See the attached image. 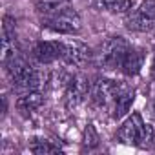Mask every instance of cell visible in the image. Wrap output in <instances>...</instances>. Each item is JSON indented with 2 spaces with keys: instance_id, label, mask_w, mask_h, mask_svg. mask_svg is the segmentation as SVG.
<instances>
[{
  "instance_id": "obj_9",
  "label": "cell",
  "mask_w": 155,
  "mask_h": 155,
  "mask_svg": "<svg viewBox=\"0 0 155 155\" xmlns=\"http://www.w3.org/2000/svg\"><path fill=\"white\" fill-rule=\"evenodd\" d=\"M142 128H144V122H142L140 115L131 113V117H128L122 122V126L119 128V139L122 142H126V144H135L140 131H142Z\"/></svg>"
},
{
  "instance_id": "obj_13",
  "label": "cell",
  "mask_w": 155,
  "mask_h": 155,
  "mask_svg": "<svg viewBox=\"0 0 155 155\" xmlns=\"http://www.w3.org/2000/svg\"><path fill=\"white\" fill-rule=\"evenodd\" d=\"M42 102H44L42 93L37 91V90H29L26 95H22V97L17 101V108L22 110V111H33V110L40 108Z\"/></svg>"
},
{
  "instance_id": "obj_16",
  "label": "cell",
  "mask_w": 155,
  "mask_h": 155,
  "mask_svg": "<svg viewBox=\"0 0 155 155\" xmlns=\"http://www.w3.org/2000/svg\"><path fill=\"white\" fill-rule=\"evenodd\" d=\"M153 139H155L153 128H151L150 124H144V128H142V131H140V135H139L135 146H139V148H150V146L153 144Z\"/></svg>"
},
{
  "instance_id": "obj_1",
  "label": "cell",
  "mask_w": 155,
  "mask_h": 155,
  "mask_svg": "<svg viewBox=\"0 0 155 155\" xmlns=\"http://www.w3.org/2000/svg\"><path fill=\"white\" fill-rule=\"evenodd\" d=\"M4 66H6V71L9 75V81L15 86L26 88V90H37L38 88V84H40V75L37 71H33V68L22 57L15 55Z\"/></svg>"
},
{
  "instance_id": "obj_19",
  "label": "cell",
  "mask_w": 155,
  "mask_h": 155,
  "mask_svg": "<svg viewBox=\"0 0 155 155\" xmlns=\"http://www.w3.org/2000/svg\"><path fill=\"white\" fill-rule=\"evenodd\" d=\"M153 111H155V101H153Z\"/></svg>"
},
{
  "instance_id": "obj_15",
  "label": "cell",
  "mask_w": 155,
  "mask_h": 155,
  "mask_svg": "<svg viewBox=\"0 0 155 155\" xmlns=\"http://www.w3.org/2000/svg\"><path fill=\"white\" fill-rule=\"evenodd\" d=\"M35 6L40 13L51 17V15H55L66 8V0H37Z\"/></svg>"
},
{
  "instance_id": "obj_12",
  "label": "cell",
  "mask_w": 155,
  "mask_h": 155,
  "mask_svg": "<svg viewBox=\"0 0 155 155\" xmlns=\"http://www.w3.org/2000/svg\"><path fill=\"white\" fill-rule=\"evenodd\" d=\"M133 101H135V91L122 86V90L119 91V95L115 97V101H113L111 106H110L111 117H113V119H122V117L131 110Z\"/></svg>"
},
{
  "instance_id": "obj_17",
  "label": "cell",
  "mask_w": 155,
  "mask_h": 155,
  "mask_svg": "<svg viewBox=\"0 0 155 155\" xmlns=\"http://www.w3.org/2000/svg\"><path fill=\"white\" fill-rule=\"evenodd\" d=\"M31 151L37 153V155H42V153H53V151H58V146L51 144V142L46 140V139H35V142L31 144Z\"/></svg>"
},
{
  "instance_id": "obj_14",
  "label": "cell",
  "mask_w": 155,
  "mask_h": 155,
  "mask_svg": "<svg viewBox=\"0 0 155 155\" xmlns=\"http://www.w3.org/2000/svg\"><path fill=\"white\" fill-rule=\"evenodd\" d=\"M97 6L110 13H128L133 9V0H97Z\"/></svg>"
},
{
  "instance_id": "obj_10",
  "label": "cell",
  "mask_w": 155,
  "mask_h": 155,
  "mask_svg": "<svg viewBox=\"0 0 155 155\" xmlns=\"http://www.w3.org/2000/svg\"><path fill=\"white\" fill-rule=\"evenodd\" d=\"M90 58V48L79 40H68L64 42V57L62 60L73 66H79Z\"/></svg>"
},
{
  "instance_id": "obj_8",
  "label": "cell",
  "mask_w": 155,
  "mask_h": 155,
  "mask_svg": "<svg viewBox=\"0 0 155 155\" xmlns=\"http://www.w3.org/2000/svg\"><path fill=\"white\" fill-rule=\"evenodd\" d=\"M15 20L11 17H4V26H2V64H6L9 58L17 55L15 49Z\"/></svg>"
},
{
  "instance_id": "obj_3",
  "label": "cell",
  "mask_w": 155,
  "mask_h": 155,
  "mask_svg": "<svg viewBox=\"0 0 155 155\" xmlns=\"http://www.w3.org/2000/svg\"><path fill=\"white\" fill-rule=\"evenodd\" d=\"M128 49H130V44L122 37H113L110 40H106L102 49H101V62H102V66L108 68V69L120 68Z\"/></svg>"
},
{
  "instance_id": "obj_7",
  "label": "cell",
  "mask_w": 155,
  "mask_h": 155,
  "mask_svg": "<svg viewBox=\"0 0 155 155\" xmlns=\"http://www.w3.org/2000/svg\"><path fill=\"white\" fill-rule=\"evenodd\" d=\"M68 91H66V101L68 106H77L90 91V82L82 75H73L68 81Z\"/></svg>"
},
{
  "instance_id": "obj_5",
  "label": "cell",
  "mask_w": 155,
  "mask_h": 155,
  "mask_svg": "<svg viewBox=\"0 0 155 155\" xmlns=\"http://www.w3.org/2000/svg\"><path fill=\"white\" fill-rule=\"evenodd\" d=\"M33 57L40 62V64H51L55 60H62L64 57V42L58 40H42L38 44H35L33 48Z\"/></svg>"
},
{
  "instance_id": "obj_11",
  "label": "cell",
  "mask_w": 155,
  "mask_h": 155,
  "mask_svg": "<svg viewBox=\"0 0 155 155\" xmlns=\"http://www.w3.org/2000/svg\"><path fill=\"white\" fill-rule=\"evenodd\" d=\"M144 49L142 48H135V46H130V49L126 51L124 55V60H122V66L120 69L128 75V77H135L140 73L142 66H144Z\"/></svg>"
},
{
  "instance_id": "obj_6",
  "label": "cell",
  "mask_w": 155,
  "mask_h": 155,
  "mask_svg": "<svg viewBox=\"0 0 155 155\" xmlns=\"http://www.w3.org/2000/svg\"><path fill=\"white\" fill-rule=\"evenodd\" d=\"M120 90H122V86L117 84L115 81L101 79V81H97L95 86H93V101H95L97 106H108V108H110Z\"/></svg>"
},
{
  "instance_id": "obj_2",
  "label": "cell",
  "mask_w": 155,
  "mask_h": 155,
  "mask_svg": "<svg viewBox=\"0 0 155 155\" xmlns=\"http://www.w3.org/2000/svg\"><path fill=\"white\" fill-rule=\"evenodd\" d=\"M44 26L49 28V29H53V31L64 33V35H75V33H79L81 28H82L81 17L77 15L73 9H69V8H64L62 11L48 17Z\"/></svg>"
},
{
  "instance_id": "obj_4",
  "label": "cell",
  "mask_w": 155,
  "mask_h": 155,
  "mask_svg": "<svg viewBox=\"0 0 155 155\" xmlns=\"http://www.w3.org/2000/svg\"><path fill=\"white\" fill-rule=\"evenodd\" d=\"M155 26V0L144 2L128 20V28L135 31H148Z\"/></svg>"
},
{
  "instance_id": "obj_18",
  "label": "cell",
  "mask_w": 155,
  "mask_h": 155,
  "mask_svg": "<svg viewBox=\"0 0 155 155\" xmlns=\"http://www.w3.org/2000/svg\"><path fill=\"white\" fill-rule=\"evenodd\" d=\"M151 77L155 79V55H153V60H151Z\"/></svg>"
}]
</instances>
